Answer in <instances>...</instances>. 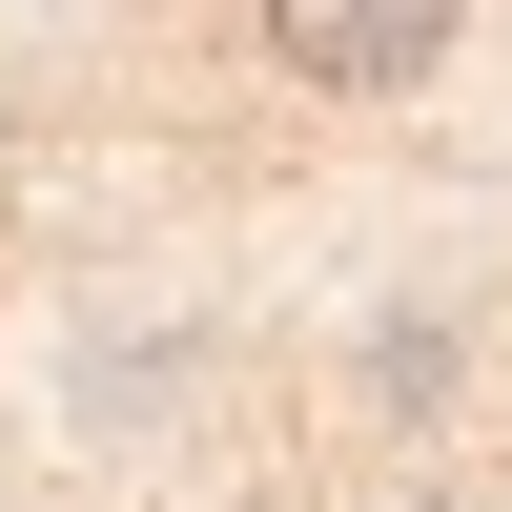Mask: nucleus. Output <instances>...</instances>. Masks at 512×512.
Masks as SVG:
<instances>
[{"mask_svg": "<svg viewBox=\"0 0 512 512\" xmlns=\"http://www.w3.org/2000/svg\"><path fill=\"white\" fill-rule=\"evenodd\" d=\"M369 390H390V410H431V390H451V308H410L390 349H369Z\"/></svg>", "mask_w": 512, "mask_h": 512, "instance_id": "obj_2", "label": "nucleus"}, {"mask_svg": "<svg viewBox=\"0 0 512 512\" xmlns=\"http://www.w3.org/2000/svg\"><path fill=\"white\" fill-rule=\"evenodd\" d=\"M451 21H472V0H246V41H267L308 103H410V82L451 62Z\"/></svg>", "mask_w": 512, "mask_h": 512, "instance_id": "obj_1", "label": "nucleus"}]
</instances>
